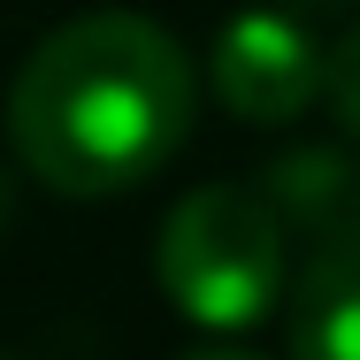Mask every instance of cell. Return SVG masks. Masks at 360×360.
<instances>
[{
    "label": "cell",
    "instance_id": "8992f818",
    "mask_svg": "<svg viewBox=\"0 0 360 360\" xmlns=\"http://www.w3.org/2000/svg\"><path fill=\"white\" fill-rule=\"evenodd\" d=\"M330 100H338V123L360 139V23L345 31V46L330 54Z\"/></svg>",
    "mask_w": 360,
    "mask_h": 360
},
{
    "label": "cell",
    "instance_id": "52a82bcc",
    "mask_svg": "<svg viewBox=\"0 0 360 360\" xmlns=\"http://www.w3.org/2000/svg\"><path fill=\"white\" fill-rule=\"evenodd\" d=\"M184 360H245V353H184Z\"/></svg>",
    "mask_w": 360,
    "mask_h": 360
},
{
    "label": "cell",
    "instance_id": "3957f363",
    "mask_svg": "<svg viewBox=\"0 0 360 360\" xmlns=\"http://www.w3.org/2000/svg\"><path fill=\"white\" fill-rule=\"evenodd\" d=\"M207 77H215V100L238 123H291L330 84V54L291 8H245V15L222 23Z\"/></svg>",
    "mask_w": 360,
    "mask_h": 360
},
{
    "label": "cell",
    "instance_id": "5b68a950",
    "mask_svg": "<svg viewBox=\"0 0 360 360\" xmlns=\"http://www.w3.org/2000/svg\"><path fill=\"white\" fill-rule=\"evenodd\" d=\"M261 192L276 200V215H284L291 230L314 238V253L360 238V176L345 161H330V153H291V161H276V169L261 176Z\"/></svg>",
    "mask_w": 360,
    "mask_h": 360
},
{
    "label": "cell",
    "instance_id": "7a4b0ae2",
    "mask_svg": "<svg viewBox=\"0 0 360 360\" xmlns=\"http://www.w3.org/2000/svg\"><path fill=\"white\" fill-rule=\"evenodd\" d=\"M161 291L200 330H253L284 291V215L261 184H200L161 222Z\"/></svg>",
    "mask_w": 360,
    "mask_h": 360
},
{
    "label": "cell",
    "instance_id": "6da1fadb",
    "mask_svg": "<svg viewBox=\"0 0 360 360\" xmlns=\"http://www.w3.org/2000/svg\"><path fill=\"white\" fill-rule=\"evenodd\" d=\"M200 77L184 46L123 8L62 23L8 92V131L23 169L54 192L108 200L146 184L192 131Z\"/></svg>",
    "mask_w": 360,
    "mask_h": 360
},
{
    "label": "cell",
    "instance_id": "277c9868",
    "mask_svg": "<svg viewBox=\"0 0 360 360\" xmlns=\"http://www.w3.org/2000/svg\"><path fill=\"white\" fill-rule=\"evenodd\" d=\"M291 360H360V238L322 245L291 291Z\"/></svg>",
    "mask_w": 360,
    "mask_h": 360
},
{
    "label": "cell",
    "instance_id": "ba28073f",
    "mask_svg": "<svg viewBox=\"0 0 360 360\" xmlns=\"http://www.w3.org/2000/svg\"><path fill=\"white\" fill-rule=\"evenodd\" d=\"M291 8H345V0H291Z\"/></svg>",
    "mask_w": 360,
    "mask_h": 360
},
{
    "label": "cell",
    "instance_id": "9c48e42d",
    "mask_svg": "<svg viewBox=\"0 0 360 360\" xmlns=\"http://www.w3.org/2000/svg\"><path fill=\"white\" fill-rule=\"evenodd\" d=\"M0 222H8V176H0Z\"/></svg>",
    "mask_w": 360,
    "mask_h": 360
}]
</instances>
